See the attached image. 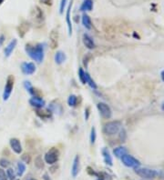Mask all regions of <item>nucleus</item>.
<instances>
[{
	"label": "nucleus",
	"instance_id": "7",
	"mask_svg": "<svg viewBox=\"0 0 164 180\" xmlns=\"http://www.w3.org/2000/svg\"><path fill=\"white\" fill-rule=\"evenodd\" d=\"M97 108H98V112L100 114V116L105 118V119H109L112 116V111L110 109V107L108 104L100 102L97 104Z\"/></svg>",
	"mask_w": 164,
	"mask_h": 180
},
{
	"label": "nucleus",
	"instance_id": "31",
	"mask_svg": "<svg viewBox=\"0 0 164 180\" xmlns=\"http://www.w3.org/2000/svg\"><path fill=\"white\" fill-rule=\"evenodd\" d=\"M22 161L26 164H29L31 162V157L29 154H23L21 156Z\"/></svg>",
	"mask_w": 164,
	"mask_h": 180
},
{
	"label": "nucleus",
	"instance_id": "11",
	"mask_svg": "<svg viewBox=\"0 0 164 180\" xmlns=\"http://www.w3.org/2000/svg\"><path fill=\"white\" fill-rule=\"evenodd\" d=\"M9 144H10V147L11 149L16 153V154H17V155H20L22 153V145L21 143H20V141H19V139H17V138H11L10 140H9Z\"/></svg>",
	"mask_w": 164,
	"mask_h": 180
},
{
	"label": "nucleus",
	"instance_id": "8",
	"mask_svg": "<svg viewBox=\"0 0 164 180\" xmlns=\"http://www.w3.org/2000/svg\"><path fill=\"white\" fill-rule=\"evenodd\" d=\"M36 65L33 62H23L21 64L22 73L26 75H30L36 72Z\"/></svg>",
	"mask_w": 164,
	"mask_h": 180
},
{
	"label": "nucleus",
	"instance_id": "20",
	"mask_svg": "<svg viewBox=\"0 0 164 180\" xmlns=\"http://www.w3.org/2000/svg\"><path fill=\"white\" fill-rule=\"evenodd\" d=\"M82 25L84 26V27H86L87 29H91L92 28V23L90 17L87 16V14H84L82 16Z\"/></svg>",
	"mask_w": 164,
	"mask_h": 180
},
{
	"label": "nucleus",
	"instance_id": "34",
	"mask_svg": "<svg viewBox=\"0 0 164 180\" xmlns=\"http://www.w3.org/2000/svg\"><path fill=\"white\" fill-rule=\"evenodd\" d=\"M0 180H7V176L3 168H0Z\"/></svg>",
	"mask_w": 164,
	"mask_h": 180
},
{
	"label": "nucleus",
	"instance_id": "17",
	"mask_svg": "<svg viewBox=\"0 0 164 180\" xmlns=\"http://www.w3.org/2000/svg\"><path fill=\"white\" fill-rule=\"evenodd\" d=\"M55 62L57 65H61L66 61L67 59V56L63 51H57V53L55 54L54 56Z\"/></svg>",
	"mask_w": 164,
	"mask_h": 180
},
{
	"label": "nucleus",
	"instance_id": "43",
	"mask_svg": "<svg viewBox=\"0 0 164 180\" xmlns=\"http://www.w3.org/2000/svg\"><path fill=\"white\" fill-rule=\"evenodd\" d=\"M15 180H19V179H15Z\"/></svg>",
	"mask_w": 164,
	"mask_h": 180
},
{
	"label": "nucleus",
	"instance_id": "24",
	"mask_svg": "<svg viewBox=\"0 0 164 180\" xmlns=\"http://www.w3.org/2000/svg\"><path fill=\"white\" fill-rule=\"evenodd\" d=\"M86 84L89 85L92 89H94V90H96L97 88H98V86L96 85V83H95V81L91 78V76L89 75L88 73L86 72Z\"/></svg>",
	"mask_w": 164,
	"mask_h": 180
},
{
	"label": "nucleus",
	"instance_id": "38",
	"mask_svg": "<svg viewBox=\"0 0 164 180\" xmlns=\"http://www.w3.org/2000/svg\"><path fill=\"white\" fill-rule=\"evenodd\" d=\"M48 178V176H47V174H45V175H44V179L45 180H51L50 179V178Z\"/></svg>",
	"mask_w": 164,
	"mask_h": 180
},
{
	"label": "nucleus",
	"instance_id": "9",
	"mask_svg": "<svg viewBox=\"0 0 164 180\" xmlns=\"http://www.w3.org/2000/svg\"><path fill=\"white\" fill-rule=\"evenodd\" d=\"M72 5H73V0L70 1L67 9V14H66V22H67V31H68V35L71 36L72 32H73V28H72V23H71V17H70V12H71V8H72Z\"/></svg>",
	"mask_w": 164,
	"mask_h": 180
},
{
	"label": "nucleus",
	"instance_id": "32",
	"mask_svg": "<svg viewBox=\"0 0 164 180\" xmlns=\"http://www.w3.org/2000/svg\"><path fill=\"white\" fill-rule=\"evenodd\" d=\"M9 165H10V163H9V161H8L7 159L6 158L0 159V166H1V168H8Z\"/></svg>",
	"mask_w": 164,
	"mask_h": 180
},
{
	"label": "nucleus",
	"instance_id": "33",
	"mask_svg": "<svg viewBox=\"0 0 164 180\" xmlns=\"http://www.w3.org/2000/svg\"><path fill=\"white\" fill-rule=\"evenodd\" d=\"M67 0H61L60 1V7H59V13L60 14H63V12H64V8L67 5Z\"/></svg>",
	"mask_w": 164,
	"mask_h": 180
},
{
	"label": "nucleus",
	"instance_id": "22",
	"mask_svg": "<svg viewBox=\"0 0 164 180\" xmlns=\"http://www.w3.org/2000/svg\"><path fill=\"white\" fill-rule=\"evenodd\" d=\"M28 29H29V25H28V23H23V24H21V25L19 26V27H18V34H19V36H20L21 37H23L24 35L28 31Z\"/></svg>",
	"mask_w": 164,
	"mask_h": 180
},
{
	"label": "nucleus",
	"instance_id": "19",
	"mask_svg": "<svg viewBox=\"0 0 164 180\" xmlns=\"http://www.w3.org/2000/svg\"><path fill=\"white\" fill-rule=\"evenodd\" d=\"M92 8H93V1L92 0H85L80 7V11H82V12L91 11Z\"/></svg>",
	"mask_w": 164,
	"mask_h": 180
},
{
	"label": "nucleus",
	"instance_id": "39",
	"mask_svg": "<svg viewBox=\"0 0 164 180\" xmlns=\"http://www.w3.org/2000/svg\"><path fill=\"white\" fill-rule=\"evenodd\" d=\"M161 75H162V81L164 82V70L162 72V74H161Z\"/></svg>",
	"mask_w": 164,
	"mask_h": 180
},
{
	"label": "nucleus",
	"instance_id": "26",
	"mask_svg": "<svg viewBox=\"0 0 164 180\" xmlns=\"http://www.w3.org/2000/svg\"><path fill=\"white\" fill-rule=\"evenodd\" d=\"M78 78L83 85L86 84V72L81 67L78 68Z\"/></svg>",
	"mask_w": 164,
	"mask_h": 180
},
{
	"label": "nucleus",
	"instance_id": "40",
	"mask_svg": "<svg viewBox=\"0 0 164 180\" xmlns=\"http://www.w3.org/2000/svg\"><path fill=\"white\" fill-rule=\"evenodd\" d=\"M4 1H5V0H0V6L4 3Z\"/></svg>",
	"mask_w": 164,
	"mask_h": 180
},
{
	"label": "nucleus",
	"instance_id": "15",
	"mask_svg": "<svg viewBox=\"0 0 164 180\" xmlns=\"http://www.w3.org/2000/svg\"><path fill=\"white\" fill-rule=\"evenodd\" d=\"M17 39H13V40H11L10 42L8 43V45L5 48V56L6 57H9L10 56L11 54L13 53L14 49L17 46Z\"/></svg>",
	"mask_w": 164,
	"mask_h": 180
},
{
	"label": "nucleus",
	"instance_id": "13",
	"mask_svg": "<svg viewBox=\"0 0 164 180\" xmlns=\"http://www.w3.org/2000/svg\"><path fill=\"white\" fill-rule=\"evenodd\" d=\"M82 41H83V44L84 46L87 47V49L91 50V49H94L96 47V45H95V42L93 40V38L88 35V34H84L83 35V37H82Z\"/></svg>",
	"mask_w": 164,
	"mask_h": 180
},
{
	"label": "nucleus",
	"instance_id": "14",
	"mask_svg": "<svg viewBox=\"0 0 164 180\" xmlns=\"http://www.w3.org/2000/svg\"><path fill=\"white\" fill-rule=\"evenodd\" d=\"M101 154H102V156H103L105 164L109 166V167H112V166H113V159H112V157H111V155H110V153H109V149L106 148H102Z\"/></svg>",
	"mask_w": 164,
	"mask_h": 180
},
{
	"label": "nucleus",
	"instance_id": "30",
	"mask_svg": "<svg viewBox=\"0 0 164 180\" xmlns=\"http://www.w3.org/2000/svg\"><path fill=\"white\" fill-rule=\"evenodd\" d=\"M7 178L10 180H15V178H16V173L12 168H7Z\"/></svg>",
	"mask_w": 164,
	"mask_h": 180
},
{
	"label": "nucleus",
	"instance_id": "29",
	"mask_svg": "<svg viewBox=\"0 0 164 180\" xmlns=\"http://www.w3.org/2000/svg\"><path fill=\"white\" fill-rule=\"evenodd\" d=\"M96 138H97V133H96V128L93 127L91 128V131H90V143L93 145L96 141Z\"/></svg>",
	"mask_w": 164,
	"mask_h": 180
},
{
	"label": "nucleus",
	"instance_id": "3",
	"mask_svg": "<svg viewBox=\"0 0 164 180\" xmlns=\"http://www.w3.org/2000/svg\"><path fill=\"white\" fill-rule=\"evenodd\" d=\"M135 173L139 177H141L142 178H145V179H153L158 176L157 171L150 169V168H135Z\"/></svg>",
	"mask_w": 164,
	"mask_h": 180
},
{
	"label": "nucleus",
	"instance_id": "21",
	"mask_svg": "<svg viewBox=\"0 0 164 180\" xmlns=\"http://www.w3.org/2000/svg\"><path fill=\"white\" fill-rule=\"evenodd\" d=\"M113 154H114V156H116V158H121L127 154V149L123 147L116 148L113 149Z\"/></svg>",
	"mask_w": 164,
	"mask_h": 180
},
{
	"label": "nucleus",
	"instance_id": "12",
	"mask_svg": "<svg viewBox=\"0 0 164 180\" xmlns=\"http://www.w3.org/2000/svg\"><path fill=\"white\" fill-rule=\"evenodd\" d=\"M29 104L36 108H43L46 105V101L40 96H32L29 99Z\"/></svg>",
	"mask_w": 164,
	"mask_h": 180
},
{
	"label": "nucleus",
	"instance_id": "18",
	"mask_svg": "<svg viewBox=\"0 0 164 180\" xmlns=\"http://www.w3.org/2000/svg\"><path fill=\"white\" fill-rule=\"evenodd\" d=\"M24 86H25V88L27 89V91L30 95H32L33 96H38L37 89L33 86L32 84H31L29 81H24Z\"/></svg>",
	"mask_w": 164,
	"mask_h": 180
},
{
	"label": "nucleus",
	"instance_id": "6",
	"mask_svg": "<svg viewBox=\"0 0 164 180\" xmlns=\"http://www.w3.org/2000/svg\"><path fill=\"white\" fill-rule=\"evenodd\" d=\"M58 156H59L58 151L57 150V148H53L45 154L44 160L48 165H54L55 163H57L58 160Z\"/></svg>",
	"mask_w": 164,
	"mask_h": 180
},
{
	"label": "nucleus",
	"instance_id": "28",
	"mask_svg": "<svg viewBox=\"0 0 164 180\" xmlns=\"http://www.w3.org/2000/svg\"><path fill=\"white\" fill-rule=\"evenodd\" d=\"M35 166L38 168V169H41L44 168V163L42 158L41 157H37L35 159Z\"/></svg>",
	"mask_w": 164,
	"mask_h": 180
},
{
	"label": "nucleus",
	"instance_id": "35",
	"mask_svg": "<svg viewBox=\"0 0 164 180\" xmlns=\"http://www.w3.org/2000/svg\"><path fill=\"white\" fill-rule=\"evenodd\" d=\"M89 115H90V107H86V109H85V119L87 120L88 119V117H89Z\"/></svg>",
	"mask_w": 164,
	"mask_h": 180
},
{
	"label": "nucleus",
	"instance_id": "27",
	"mask_svg": "<svg viewBox=\"0 0 164 180\" xmlns=\"http://www.w3.org/2000/svg\"><path fill=\"white\" fill-rule=\"evenodd\" d=\"M35 17L38 20H42L43 19V12L41 11V9L38 7H35Z\"/></svg>",
	"mask_w": 164,
	"mask_h": 180
},
{
	"label": "nucleus",
	"instance_id": "23",
	"mask_svg": "<svg viewBox=\"0 0 164 180\" xmlns=\"http://www.w3.org/2000/svg\"><path fill=\"white\" fill-rule=\"evenodd\" d=\"M26 172V165L23 162H18L17 165V175L18 177H22Z\"/></svg>",
	"mask_w": 164,
	"mask_h": 180
},
{
	"label": "nucleus",
	"instance_id": "5",
	"mask_svg": "<svg viewBox=\"0 0 164 180\" xmlns=\"http://www.w3.org/2000/svg\"><path fill=\"white\" fill-rule=\"evenodd\" d=\"M121 161L123 163L124 166L128 167V168H137L141 166V162L137 158H135L134 157H132L131 155H124L123 157L120 158Z\"/></svg>",
	"mask_w": 164,
	"mask_h": 180
},
{
	"label": "nucleus",
	"instance_id": "42",
	"mask_svg": "<svg viewBox=\"0 0 164 180\" xmlns=\"http://www.w3.org/2000/svg\"><path fill=\"white\" fill-rule=\"evenodd\" d=\"M28 180H36V179H33V178H31V179H28Z\"/></svg>",
	"mask_w": 164,
	"mask_h": 180
},
{
	"label": "nucleus",
	"instance_id": "41",
	"mask_svg": "<svg viewBox=\"0 0 164 180\" xmlns=\"http://www.w3.org/2000/svg\"><path fill=\"white\" fill-rule=\"evenodd\" d=\"M162 109H163V110H164V104H163V106H162Z\"/></svg>",
	"mask_w": 164,
	"mask_h": 180
},
{
	"label": "nucleus",
	"instance_id": "2",
	"mask_svg": "<svg viewBox=\"0 0 164 180\" xmlns=\"http://www.w3.org/2000/svg\"><path fill=\"white\" fill-rule=\"evenodd\" d=\"M121 128V122L120 121H110L105 124L103 127V131L108 136H113L119 133Z\"/></svg>",
	"mask_w": 164,
	"mask_h": 180
},
{
	"label": "nucleus",
	"instance_id": "37",
	"mask_svg": "<svg viewBox=\"0 0 164 180\" xmlns=\"http://www.w3.org/2000/svg\"><path fill=\"white\" fill-rule=\"evenodd\" d=\"M5 39H6L5 36H4V35H1V36H0V46L3 45V43L5 42Z\"/></svg>",
	"mask_w": 164,
	"mask_h": 180
},
{
	"label": "nucleus",
	"instance_id": "16",
	"mask_svg": "<svg viewBox=\"0 0 164 180\" xmlns=\"http://www.w3.org/2000/svg\"><path fill=\"white\" fill-rule=\"evenodd\" d=\"M78 172H79V157L76 156L73 160V164L71 168V175L74 178H77V176L78 175Z\"/></svg>",
	"mask_w": 164,
	"mask_h": 180
},
{
	"label": "nucleus",
	"instance_id": "36",
	"mask_svg": "<svg viewBox=\"0 0 164 180\" xmlns=\"http://www.w3.org/2000/svg\"><path fill=\"white\" fill-rule=\"evenodd\" d=\"M41 3H43L47 6H51L52 5V0H40Z\"/></svg>",
	"mask_w": 164,
	"mask_h": 180
},
{
	"label": "nucleus",
	"instance_id": "25",
	"mask_svg": "<svg viewBox=\"0 0 164 180\" xmlns=\"http://www.w3.org/2000/svg\"><path fill=\"white\" fill-rule=\"evenodd\" d=\"M67 105L71 107H75L77 105V96L75 95H70L67 98Z\"/></svg>",
	"mask_w": 164,
	"mask_h": 180
},
{
	"label": "nucleus",
	"instance_id": "4",
	"mask_svg": "<svg viewBox=\"0 0 164 180\" xmlns=\"http://www.w3.org/2000/svg\"><path fill=\"white\" fill-rule=\"evenodd\" d=\"M14 83H15V78L13 75H8L7 78V82L5 85V88H4V92H3V100L7 101L8 100V98L10 97L11 93L13 91L14 88Z\"/></svg>",
	"mask_w": 164,
	"mask_h": 180
},
{
	"label": "nucleus",
	"instance_id": "10",
	"mask_svg": "<svg viewBox=\"0 0 164 180\" xmlns=\"http://www.w3.org/2000/svg\"><path fill=\"white\" fill-rule=\"evenodd\" d=\"M58 32L57 29H53L51 30L50 34H49V46L52 48V49H55L58 46Z\"/></svg>",
	"mask_w": 164,
	"mask_h": 180
},
{
	"label": "nucleus",
	"instance_id": "1",
	"mask_svg": "<svg viewBox=\"0 0 164 180\" xmlns=\"http://www.w3.org/2000/svg\"><path fill=\"white\" fill-rule=\"evenodd\" d=\"M25 51L27 56L37 63H41L44 60V46L42 44H27L25 46Z\"/></svg>",
	"mask_w": 164,
	"mask_h": 180
}]
</instances>
